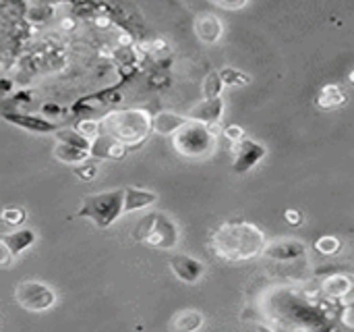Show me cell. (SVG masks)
<instances>
[{"label": "cell", "instance_id": "obj_1", "mask_svg": "<svg viewBox=\"0 0 354 332\" xmlns=\"http://www.w3.org/2000/svg\"><path fill=\"white\" fill-rule=\"evenodd\" d=\"M209 245L220 260L243 264L263 256L268 239L266 233L249 220H228L212 233Z\"/></svg>", "mask_w": 354, "mask_h": 332}, {"label": "cell", "instance_id": "obj_2", "mask_svg": "<svg viewBox=\"0 0 354 332\" xmlns=\"http://www.w3.org/2000/svg\"><path fill=\"white\" fill-rule=\"evenodd\" d=\"M268 318L284 320L290 329H328L330 312L295 289H278L268 297Z\"/></svg>", "mask_w": 354, "mask_h": 332}, {"label": "cell", "instance_id": "obj_3", "mask_svg": "<svg viewBox=\"0 0 354 332\" xmlns=\"http://www.w3.org/2000/svg\"><path fill=\"white\" fill-rule=\"evenodd\" d=\"M151 119L153 116L143 108H124V110L108 112L104 119H100V123H102V133L116 137L129 148V152H133L153 131Z\"/></svg>", "mask_w": 354, "mask_h": 332}, {"label": "cell", "instance_id": "obj_4", "mask_svg": "<svg viewBox=\"0 0 354 332\" xmlns=\"http://www.w3.org/2000/svg\"><path fill=\"white\" fill-rule=\"evenodd\" d=\"M77 216L91 220L97 229H110L120 216H124V187L85 195Z\"/></svg>", "mask_w": 354, "mask_h": 332}, {"label": "cell", "instance_id": "obj_5", "mask_svg": "<svg viewBox=\"0 0 354 332\" xmlns=\"http://www.w3.org/2000/svg\"><path fill=\"white\" fill-rule=\"evenodd\" d=\"M133 239L153 247V250H174L180 241V231L174 218L164 212H149L145 214L133 229Z\"/></svg>", "mask_w": 354, "mask_h": 332}, {"label": "cell", "instance_id": "obj_6", "mask_svg": "<svg viewBox=\"0 0 354 332\" xmlns=\"http://www.w3.org/2000/svg\"><path fill=\"white\" fill-rule=\"evenodd\" d=\"M220 127H209L199 121H187L174 135H172V146L176 154L193 160H201L214 154L216 150V137H218Z\"/></svg>", "mask_w": 354, "mask_h": 332}, {"label": "cell", "instance_id": "obj_7", "mask_svg": "<svg viewBox=\"0 0 354 332\" xmlns=\"http://www.w3.org/2000/svg\"><path fill=\"white\" fill-rule=\"evenodd\" d=\"M15 302L31 314L48 312L56 306V291L41 281H21L15 287Z\"/></svg>", "mask_w": 354, "mask_h": 332}, {"label": "cell", "instance_id": "obj_8", "mask_svg": "<svg viewBox=\"0 0 354 332\" xmlns=\"http://www.w3.org/2000/svg\"><path fill=\"white\" fill-rule=\"evenodd\" d=\"M268 156V148L255 139L243 137L241 141L234 143V173L236 175H245L249 171H253L263 158Z\"/></svg>", "mask_w": 354, "mask_h": 332}, {"label": "cell", "instance_id": "obj_9", "mask_svg": "<svg viewBox=\"0 0 354 332\" xmlns=\"http://www.w3.org/2000/svg\"><path fill=\"white\" fill-rule=\"evenodd\" d=\"M2 119L27 133H35V135H44V133H54L60 125L48 116L41 114H27V112H19V110H4Z\"/></svg>", "mask_w": 354, "mask_h": 332}, {"label": "cell", "instance_id": "obj_10", "mask_svg": "<svg viewBox=\"0 0 354 332\" xmlns=\"http://www.w3.org/2000/svg\"><path fill=\"white\" fill-rule=\"evenodd\" d=\"M170 270L185 285H197L207 272V268H205V264L201 260H197L193 256H187V254H172Z\"/></svg>", "mask_w": 354, "mask_h": 332}, {"label": "cell", "instance_id": "obj_11", "mask_svg": "<svg viewBox=\"0 0 354 332\" xmlns=\"http://www.w3.org/2000/svg\"><path fill=\"white\" fill-rule=\"evenodd\" d=\"M307 254V245L299 239H280V241H272L266 245L263 256L276 262H297L301 258H305Z\"/></svg>", "mask_w": 354, "mask_h": 332}, {"label": "cell", "instance_id": "obj_12", "mask_svg": "<svg viewBox=\"0 0 354 332\" xmlns=\"http://www.w3.org/2000/svg\"><path fill=\"white\" fill-rule=\"evenodd\" d=\"M127 154H129V148L108 133H100L91 141V148H89V156L100 162L102 160H122Z\"/></svg>", "mask_w": 354, "mask_h": 332}, {"label": "cell", "instance_id": "obj_13", "mask_svg": "<svg viewBox=\"0 0 354 332\" xmlns=\"http://www.w3.org/2000/svg\"><path fill=\"white\" fill-rule=\"evenodd\" d=\"M222 112H224V100L220 96V98H209V100L199 102L197 106L191 108V112L187 116L191 121H199V123H205L209 127H218Z\"/></svg>", "mask_w": 354, "mask_h": 332}, {"label": "cell", "instance_id": "obj_14", "mask_svg": "<svg viewBox=\"0 0 354 332\" xmlns=\"http://www.w3.org/2000/svg\"><path fill=\"white\" fill-rule=\"evenodd\" d=\"M195 33L203 44H218L224 35V25L214 12H201L195 19Z\"/></svg>", "mask_w": 354, "mask_h": 332}, {"label": "cell", "instance_id": "obj_15", "mask_svg": "<svg viewBox=\"0 0 354 332\" xmlns=\"http://www.w3.org/2000/svg\"><path fill=\"white\" fill-rule=\"evenodd\" d=\"M158 202V193L143 187H124V214L141 212Z\"/></svg>", "mask_w": 354, "mask_h": 332}, {"label": "cell", "instance_id": "obj_16", "mask_svg": "<svg viewBox=\"0 0 354 332\" xmlns=\"http://www.w3.org/2000/svg\"><path fill=\"white\" fill-rule=\"evenodd\" d=\"M354 291V279L348 274H332L322 283V295L326 299H346Z\"/></svg>", "mask_w": 354, "mask_h": 332}, {"label": "cell", "instance_id": "obj_17", "mask_svg": "<svg viewBox=\"0 0 354 332\" xmlns=\"http://www.w3.org/2000/svg\"><path fill=\"white\" fill-rule=\"evenodd\" d=\"M12 254V258H19L25 250H29L35 241H37V233L33 229H15L12 233H6L2 237Z\"/></svg>", "mask_w": 354, "mask_h": 332}, {"label": "cell", "instance_id": "obj_18", "mask_svg": "<svg viewBox=\"0 0 354 332\" xmlns=\"http://www.w3.org/2000/svg\"><path fill=\"white\" fill-rule=\"evenodd\" d=\"M346 100H348V98H346L344 89H342L338 83H328V85H324V87L319 89L315 104H317L319 110H336V108L344 106Z\"/></svg>", "mask_w": 354, "mask_h": 332}, {"label": "cell", "instance_id": "obj_19", "mask_svg": "<svg viewBox=\"0 0 354 332\" xmlns=\"http://www.w3.org/2000/svg\"><path fill=\"white\" fill-rule=\"evenodd\" d=\"M187 121H189V116H180L174 112H158L151 119V129L160 135H174Z\"/></svg>", "mask_w": 354, "mask_h": 332}, {"label": "cell", "instance_id": "obj_20", "mask_svg": "<svg viewBox=\"0 0 354 332\" xmlns=\"http://www.w3.org/2000/svg\"><path fill=\"white\" fill-rule=\"evenodd\" d=\"M52 154H54V158L58 162L71 164V166L89 158V150H83V148H77V146H71V143H62V141H56Z\"/></svg>", "mask_w": 354, "mask_h": 332}, {"label": "cell", "instance_id": "obj_21", "mask_svg": "<svg viewBox=\"0 0 354 332\" xmlns=\"http://www.w3.org/2000/svg\"><path fill=\"white\" fill-rule=\"evenodd\" d=\"M203 314L201 312H197V310H183V312H178L176 316H174V320H172V329L174 331H180V332H193V331H199L201 326H203Z\"/></svg>", "mask_w": 354, "mask_h": 332}, {"label": "cell", "instance_id": "obj_22", "mask_svg": "<svg viewBox=\"0 0 354 332\" xmlns=\"http://www.w3.org/2000/svg\"><path fill=\"white\" fill-rule=\"evenodd\" d=\"M54 135L62 143H71V146H77V148H83V150H89L91 148V141L85 135H81L75 127H58L54 131Z\"/></svg>", "mask_w": 354, "mask_h": 332}, {"label": "cell", "instance_id": "obj_23", "mask_svg": "<svg viewBox=\"0 0 354 332\" xmlns=\"http://www.w3.org/2000/svg\"><path fill=\"white\" fill-rule=\"evenodd\" d=\"M220 77H222V83L228 87H245L251 83V75L245 71H239L234 67H224L220 71Z\"/></svg>", "mask_w": 354, "mask_h": 332}, {"label": "cell", "instance_id": "obj_24", "mask_svg": "<svg viewBox=\"0 0 354 332\" xmlns=\"http://www.w3.org/2000/svg\"><path fill=\"white\" fill-rule=\"evenodd\" d=\"M97 171H100V160H95V158H91V156H89L87 160L79 162V164H73V175H75L77 179L85 181V183L93 181V179L97 177Z\"/></svg>", "mask_w": 354, "mask_h": 332}, {"label": "cell", "instance_id": "obj_25", "mask_svg": "<svg viewBox=\"0 0 354 332\" xmlns=\"http://www.w3.org/2000/svg\"><path fill=\"white\" fill-rule=\"evenodd\" d=\"M27 218V212L23 208H15V206H8V208H2L0 210V222L4 227H10V229H17L25 222Z\"/></svg>", "mask_w": 354, "mask_h": 332}, {"label": "cell", "instance_id": "obj_26", "mask_svg": "<svg viewBox=\"0 0 354 332\" xmlns=\"http://www.w3.org/2000/svg\"><path fill=\"white\" fill-rule=\"evenodd\" d=\"M315 252L322 254V256H336L342 247V241L336 237V235H324L315 241Z\"/></svg>", "mask_w": 354, "mask_h": 332}, {"label": "cell", "instance_id": "obj_27", "mask_svg": "<svg viewBox=\"0 0 354 332\" xmlns=\"http://www.w3.org/2000/svg\"><path fill=\"white\" fill-rule=\"evenodd\" d=\"M75 129H77L81 135H85L89 141H93V139L102 133V123H100L97 119L83 116L81 121H77V123H75Z\"/></svg>", "mask_w": 354, "mask_h": 332}, {"label": "cell", "instance_id": "obj_28", "mask_svg": "<svg viewBox=\"0 0 354 332\" xmlns=\"http://www.w3.org/2000/svg\"><path fill=\"white\" fill-rule=\"evenodd\" d=\"M222 77H220V71H214L205 77L203 81V98L209 100V98H220L222 96Z\"/></svg>", "mask_w": 354, "mask_h": 332}, {"label": "cell", "instance_id": "obj_29", "mask_svg": "<svg viewBox=\"0 0 354 332\" xmlns=\"http://www.w3.org/2000/svg\"><path fill=\"white\" fill-rule=\"evenodd\" d=\"M222 133H224V137H226L228 141H232V143H236V141H241L243 137H247V135H245V129L239 127V125H228Z\"/></svg>", "mask_w": 354, "mask_h": 332}, {"label": "cell", "instance_id": "obj_30", "mask_svg": "<svg viewBox=\"0 0 354 332\" xmlns=\"http://www.w3.org/2000/svg\"><path fill=\"white\" fill-rule=\"evenodd\" d=\"M209 2L226 10H241L249 4V0H209Z\"/></svg>", "mask_w": 354, "mask_h": 332}, {"label": "cell", "instance_id": "obj_31", "mask_svg": "<svg viewBox=\"0 0 354 332\" xmlns=\"http://www.w3.org/2000/svg\"><path fill=\"white\" fill-rule=\"evenodd\" d=\"M284 220H286L288 225H292V227H301V225H303V220H305V216H303V212H301V210L290 208V210H286V212H284Z\"/></svg>", "mask_w": 354, "mask_h": 332}, {"label": "cell", "instance_id": "obj_32", "mask_svg": "<svg viewBox=\"0 0 354 332\" xmlns=\"http://www.w3.org/2000/svg\"><path fill=\"white\" fill-rule=\"evenodd\" d=\"M12 254H10V250H8V245H6V241L0 237V268H6V266H10L12 264Z\"/></svg>", "mask_w": 354, "mask_h": 332}]
</instances>
